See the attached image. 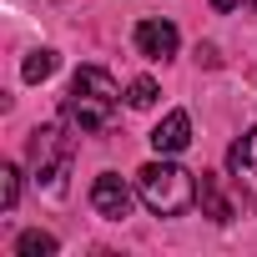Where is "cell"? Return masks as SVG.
<instances>
[{
	"mask_svg": "<svg viewBox=\"0 0 257 257\" xmlns=\"http://www.w3.org/2000/svg\"><path fill=\"white\" fill-rule=\"evenodd\" d=\"M116 106H121V86L111 81V71L101 66H81L71 76V96H66V116L81 132H106L116 121Z\"/></svg>",
	"mask_w": 257,
	"mask_h": 257,
	"instance_id": "cell-1",
	"label": "cell"
},
{
	"mask_svg": "<svg viewBox=\"0 0 257 257\" xmlns=\"http://www.w3.org/2000/svg\"><path fill=\"white\" fill-rule=\"evenodd\" d=\"M137 192L157 217H182L197 202V177L187 167H177V162H147L137 172Z\"/></svg>",
	"mask_w": 257,
	"mask_h": 257,
	"instance_id": "cell-2",
	"label": "cell"
},
{
	"mask_svg": "<svg viewBox=\"0 0 257 257\" xmlns=\"http://www.w3.org/2000/svg\"><path fill=\"white\" fill-rule=\"evenodd\" d=\"M71 157H76V147H71V137L61 132L56 121L31 132V172H36V187H41L46 197H61V192H66Z\"/></svg>",
	"mask_w": 257,
	"mask_h": 257,
	"instance_id": "cell-3",
	"label": "cell"
},
{
	"mask_svg": "<svg viewBox=\"0 0 257 257\" xmlns=\"http://www.w3.org/2000/svg\"><path fill=\"white\" fill-rule=\"evenodd\" d=\"M227 167H232V182L242 187V197L257 207V126H252L247 137H237V142H232Z\"/></svg>",
	"mask_w": 257,
	"mask_h": 257,
	"instance_id": "cell-4",
	"label": "cell"
},
{
	"mask_svg": "<svg viewBox=\"0 0 257 257\" xmlns=\"http://www.w3.org/2000/svg\"><path fill=\"white\" fill-rule=\"evenodd\" d=\"M91 207H96L106 222H121L126 212H132V187H126L116 172H101V177L91 182Z\"/></svg>",
	"mask_w": 257,
	"mask_h": 257,
	"instance_id": "cell-5",
	"label": "cell"
},
{
	"mask_svg": "<svg viewBox=\"0 0 257 257\" xmlns=\"http://www.w3.org/2000/svg\"><path fill=\"white\" fill-rule=\"evenodd\" d=\"M152 147H157V157H177V152H187V147H192V116H187V111H167L162 126L152 132Z\"/></svg>",
	"mask_w": 257,
	"mask_h": 257,
	"instance_id": "cell-6",
	"label": "cell"
},
{
	"mask_svg": "<svg viewBox=\"0 0 257 257\" xmlns=\"http://www.w3.org/2000/svg\"><path fill=\"white\" fill-rule=\"evenodd\" d=\"M177 26L172 21H142L137 26V51L142 56H152V61H167V56H177Z\"/></svg>",
	"mask_w": 257,
	"mask_h": 257,
	"instance_id": "cell-7",
	"label": "cell"
},
{
	"mask_svg": "<svg viewBox=\"0 0 257 257\" xmlns=\"http://www.w3.org/2000/svg\"><path fill=\"white\" fill-rule=\"evenodd\" d=\"M197 202H202V212H207L212 222H232V202L222 197V187H217L212 172H202V182H197Z\"/></svg>",
	"mask_w": 257,
	"mask_h": 257,
	"instance_id": "cell-8",
	"label": "cell"
},
{
	"mask_svg": "<svg viewBox=\"0 0 257 257\" xmlns=\"http://www.w3.org/2000/svg\"><path fill=\"white\" fill-rule=\"evenodd\" d=\"M56 66H61V61H56V51H31V56H26V66H21V76L36 86V81H46Z\"/></svg>",
	"mask_w": 257,
	"mask_h": 257,
	"instance_id": "cell-9",
	"label": "cell"
},
{
	"mask_svg": "<svg viewBox=\"0 0 257 257\" xmlns=\"http://www.w3.org/2000/svg\"><path fill=\"white\" fill-rule=\"evenodd\" d=\"M16 252H21V257H51V252H56V237H51V232H21Z\"/></svg>",
	"mask_w": 257,
	"mask_h": 257,
	"instance_id": "cell-10",
	"label": "cell"
},
{
	"mask_svg": "<svg viewBox=\"0 0 257 257\" xmlns=\"http://www.w3.org/2000/svg\"><path fill=\"white\" fill-rule=\"evenodd\" d=\"M16 202H21V172H16V167L6 162V167H0V207L11 212Z\"/></svg>",
	"mask_w": 257,
	"mask_h": 257,
	"instance_id": "cell-11",
	"label": "cell"
},
{
	"mask_svg": "<svg viewBox=\"0 0 257 257\" xmlns=\"http://www.w3.org/2000/svg\"><path fill=\"white\" fill-rule=\"evenodd\" d=\"M126 101H132L137 111H147V106H157V81H147V76H137V81H132V91H126Z\"/></svg>",
	"mask_w": 257,
	"mask_h": 257,
	"instance_id": "cell-12",
	"label": "cell"
},
{
	"mask_svg": "<svg viewBox=\"0 0 257 257\" xmlns=\"http://www.w3.org/2000/svg\"><path fill=\"white\" fill-rule=\"evenodd\" d=\"M237 6H247V0H212V11H237Z\"/></svg>",
	"mask_w": 257,
	"mask_h": 257,
	"instance_id": "cell-13",
	"label": "cell"
}]
</instances>
